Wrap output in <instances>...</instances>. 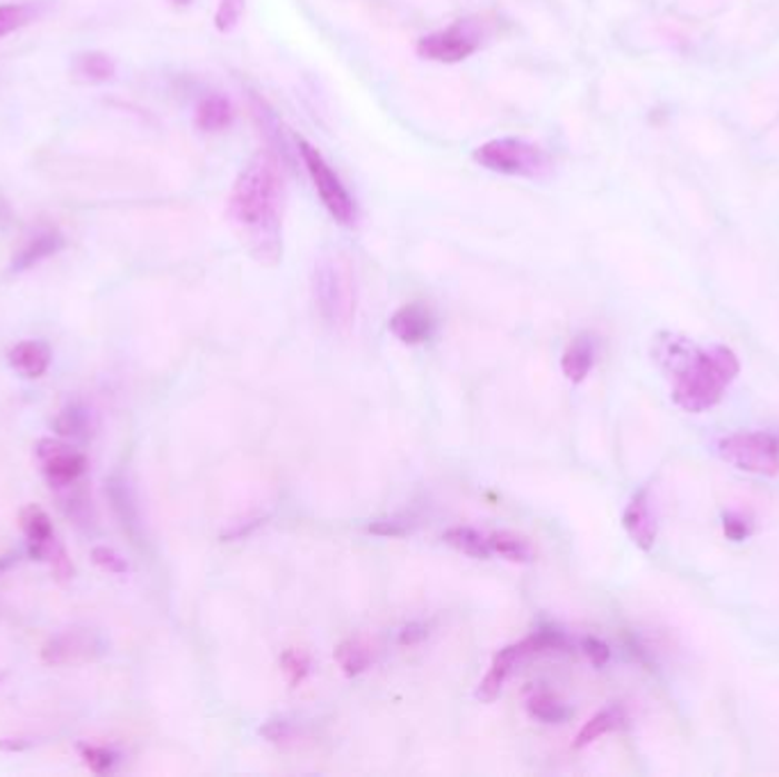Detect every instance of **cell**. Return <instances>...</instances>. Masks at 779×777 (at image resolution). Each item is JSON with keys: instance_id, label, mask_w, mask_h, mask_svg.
<instances>
[{"instance_id": "cell-37", "label": "cell", "mask_w": 779, "mask_h": 777, "mask_svg": "<svg viewBox=\"0 0 779 777\" xmlns=\"http://www.w3.org/2000/svg\"><path fill=\"white\" fill-rule=\"evenodd\" d=\"M722 531L729 540H735V542H741L746 540L750 534H752V527L750 522L743 518V516H737V514H727L725 520H722Z\"/></svg>"}, {"instance_id": "cell-42", "label": "cell", "mask_w": 779, "mask_h": 777, "mask_svg": "<svg viewBox=\"0 0 779 777\" xmlns=\"http://www.w3.org/2000/svg\"><path fill=\"white\" fill-rule=\"evenodd\" d=\"M3 677H6V675H0V681H3Z\"/></svg>"}, {"instance_id": "cell-29", "label": "cell", "mask_w": 779, "mask_h": 777, "mask_svg": "<svg viewBox=\"0 0 779 777\" xmlns=\"http://www.w3.org/2000/svg\"><path fill=\"white\" fill-rule=\"evenodd\" d=\"M525 646L529 650V655L536 653H552V650H568L570 641L568 636L555 627H542L538 631H533L531 636L525 638Z\"/></svg>"}, {"instance_id": "cell-15", "label": "cell", "mask_w": 779, "mask_h": 777, "mask_svg": "<svg viewBox=\"0 0 779 777\" xmlns=\"http://www.w3.org/2000/svg\"><path fill=\"white\" fill-rule=\"evenodd\" d=\"M106 492H108V499H110V505H112V511H114V516L119 518L121 527H123L132 538H137V534H140V514H137L134 497H132V490H130V486L126 484V479H121V477H110L108 484H106Z\"/></svg>"}, {"instance_id": "cell-19", "label": "cell", "mask_w": 779, "mask_h": 777, "mask_svg": "<svg viewBox=\"0 0 779 777\" xmlns=\"http://www.w3.org/2000/svg\"><path fill=\"white\" fill-rule=\"evenodd\" d=\"M490 550L499 557H503L507 561L513 564H531L536 559L533 547L529 545L527 538L511 534V531H495L488 536Z\"/></svg>"}, {"instance_id": "cell-20", "label": "cell", "mask_w": 779, "mask_h": 777, "mask_svg": "<svg viewBox=\"0 0 779 777\" xmlns=\"http://www.w3.org/2000/svg\"><path fill=\"white\" fill-rule=\"evenodd\" d=\"M625 723V711L620 707H609L600 714H595L581 729L575 739V748H586L592 741H598L600 737L613 733L620 725Z\"/></svg>"}, {"instance_id": "cell-33", "label": "cell", "mask_w": 779, "mask_h": 777, "mask_svg": "<svg viewBox=\"0 0 779 777\" xmlns=\"http://www.w3.org/2000/svg\"><path fill=\"white\" fill-rule=\"evenodd\" d=\"M281 666L290 679L292 687H297V684H301L308 673H310V661L303 653H297V650H288L283 657H281Z\"/></svg>"}, {"instance_id": "cell-25", "label": "cell", "mask_w": 779, "mask_h": 777, "mask_svg": "<svg viewBox=\"0 0 779 777\" xmlns=\"http://www.w3.org/2000/svg\"><path fill=\"white\" fill-rule=\"evenodd\" d=\"M19 522L23 529V536L28 538V545H39L49 540L56 531H53V522L41 507L37 505H28L21 509L19 514Z\"/></svg>"}, {"instance_id": "cell-26", "label": "cell", "mask_w": 779, "mask_h": 777, "mask_svg": "<svg viewBox=\"0 0 779 777\" xmlns=\"http://www.w3.org/2000/svg\"><path fill=\"white\" fill-rule=\"evenodd\" d=\"M527 711L531 718L547 723V725H559V723L570 718V709L559 698H555L552 694H545V691L533 694L527 700Z\"/></svg>"}, {"instance_id": "cell-36", "label": "cell", "mask_w": 779, "mask_h": 777, "mask_svg": "<svg viewBox=\"0 0 779 777\" xmlns=\"http://www.w3.org/2000/svg\"><path fill=\"white\" fill-rule=\"evenodd\" d=\"M581 650H583V655H586L595 666H598V668L607 666V661L611 659L609 646H607L605 641H600V638H595V636H586V638H583V641H581Z\"/></svg>"}, {"instance_id": "cell-28", "label": "cell", "mask_w": 779, "mask_h": 777, "mask_svg": "<svg viewBox=\"0 0 779 777\" xmlns=\"http://www.w3.org/2000/svg\"><path fill=\"white\" fill-rule=\"evenodd\" d=\"M78 484V481H76ZM76 484L67 486L69 495L62 497V509L64 514L76 522V525H91L94 522V509H91V499L87 497V492L80 488V490H73ZM62 490V488H60Z\"/></svg>"}, {"instance_id": "cell-31", "label": "cell", "mask_w": 779, "mask_h": 777, "mask_svg": "<svg viewBox=\"0 0 779 777\" xmlns=\"http://www.w3.org/2000/svg\"><path fill=\"white\" fill-rule=\"evenodd\" d=\"M247 0H219L214 12V26L219 32H233L240 26Z\"/></svg>"}, {"instance_id": "cell-7", "label": "cell", "mask_w": 779, "mask_h": 777, "mask_svg": "<svg viewBox=\"0 0 779 777\" xmlns=\"http://www.w3.org/2000/svg\"><path fill=\"white\" fill-rule=\"evenodd\" d=\"M481 49V28L472 19H461L418 41V56L429 62L458 64Z\"/></svg>"}, {"instance_id": "cell-2", "label": "cell", "mask_w": 779, "mask_h": 777, "mask_svg": "<svg viewBox=\"0 0 779 777\" xmlns=\"http://www.w3.org/2000/svg\"><path fill=\"white\" fill-rule=\"evenodd\" d=\"M652 358L672 383V399L686 414H705L720 404L727 386L741 372L737 353L718 345L702 349L677 333H659Z\"/></svg>"}, {"instance_id": "cell-5", "label": "cell", "mask_w": 779, "mask_h": 777, "mask_svg": "<svg viewBox=\"0 0 779 777\" xmlns=\"http://www.w3.org/2000/svg\"><path fill=\"white\" fill-rule=\"evenodd\" d=\"M297 149H299L303 167L312 180V186H314L319 199H322V206L329 210V215L340 226H347V228L356 226L358 206H356L353 197L349 195V190L344 188L340 176L329 165V160L306 140H299Z\"/></svg>"}, {"instance_id": "cell-4", "label": "cell", "mask_w": 779, "mask_h": 777, "mask_svg": "<svg viewBox=\"0 0 779 777\" xmlns=\"http://www.w3.org/2000/svg\"><path fill=\"white\" fill-rule=\"evenodd\" d=\"M472 160L495 173L540 180L552 171V158L522 137H499L472 151Z\"/></svg>"}, {"instance_id": "cell-27", "label": "cell", "mask_w": 779, "mask_h": 777, "mask_svg": "<svg viewBox=\"0 0 779 777\" xmlns=\"http://www.w3.org/2000/svg\"><path fill=\"white\" fill-rule=\"evenodd\" d=\"M37 19V8L32 3H8L0 6V39L30 26Z\"/></svg>"}, {"instance_id": "cell-8", "label": "cell", "mask_w": 779, "mask_h": 777, "mask_svg": "<svg viewBox=\"0 0 779 777\" xmlns=\"http://www.w3.org/2000/svg\"><path fill=\"white\" fill-rule=\"evenodd\" d=\"M108 650L99 631L89 627H69L51 636L41 648L46 666H78L103 657Z\"/></svg>"}, {"instance_id": "cell-18", "label": "cell", "mask_w": 779, "mask_h": 777, "mask_svg": "<svg viewBox=\"0 0 779 777\" xmlns=\"http://www.w3.org/2000/svg\"><path fill=\"white\" fill-rule=\"evenodd\" d=\"M28 555L30 559L34 561H43V564H49L51 566V572L56 575V579L60 584H67L76 577V568L64 550V545L58 540V536L53 534L49 540L46 542H39V545H28Z\"/></svg>"}, {"instance_id": "cell-22", "label": "cell", "mask_w": 779, "mask_h": 777, "mask_svg": "<svg viewBox=\"0 0 779 777\" xmlns=\"http://www.w3.org/2000/svg\"><path fill=\"white\" fill-rule=\"evenodd\" d=\"M451 547H456L458 552H463L468 557H475V559H488L492 555L490 550V542H488V536L479 534L477 529L472 527H451L445 531L442 536Z\"/></svg>"}, {"instance_id": "cell-24", "label": "cell", "mask_w": 779, "mask_h": 777, "mask_svg": "<svg viewBox=\"0 0 779 777\" xmlns=\"http://www.w3.org/2000/svg\"><path fill=\"white\" fill-rule=\"evenodd\" d=\"M336 661L340 664L342 673L349 677H356L360 673H364L372 664V653L370 648L364 646L358 638H349V641L340 644L336 650Z\"/></svg>"}, {"instance_id": "cell-34", "label": "cell", "mask_w": 779, "mask_h": 777, "mask_svg": "<svg viewBox=\"0 0 779 777\" xmlns=\"http://www.w3.org/2000/svg\"><path fill=\"white\" fill-rule=\"evenodd\" d=\"M368 531L370 534H377V536H388V538H401V536H408L412 531V525L406 520V518H379V520H372L368 525Z\"/></svg>"}, {"instance_id": "cell-10", "label": "cell", "mask_w": 779, "mask_h": 777, "mask_svg": "<svg viewBox=\"0 0 779 777\" xmlns=\"http://www.w3.org/2000/svg\"><path fill=\"white\" fill-rule=\"evenodd\" d=\"M622 525L629 534V538L640 547V550H652L657 540V522L650 509V495L648 488L638 490L625 509Z\"/></svg>"}, {"instance_id": "cell-39", "label": "cell", "mask_w": 779, "mask_h": 777, "mask_svg": "<svg viewBox=\"0 0 779 777\" xmlns=\"http://www.w3.org/2000/svg\"><path fill=\"white\" fill-rule=\"evenodd\" d=\"M37 741L30 737H8L0 739V753H26L30 748H34Z\"/></svg>"}, {"instance_id": "cell-30", "label": "cell", "mask_w": 779, "mask_h": 777, "mask_svg": "<svg viewBox=\"0 0 779 777\" xmlns=\"http://www.w3.org/2000/svg\"><path fill=\"white\" fill-rule=\"evenodd\" d=\"M80 750V757L84 759V764L89 766L91 773H108L114 768V764L119 761V755L112 750V748H106V746H78Z\"/></svg>"}, {"instance_id": "cell-6", "label": "cell", "mask_w": 779, "mask_h": 777, "mask_svg": "<svg viewBox=\"0 0 779 777\" xmlns=\"http://www.w3.org/2000/svg\"><path fill=\"white\" fill-rule=\"evenodd\" d=\"M720 459L741 472L775 477L779 475V438L766 431L731 434L718 440Z\"/></svg>"}, {"instance_id": "cell-14", "label": "cell", "mask_w": 779, "mask_h": 777, "mask_svg": "<svg viewBox=\"0 0 779 777\" xmlns=\"http://www.w3.org/2000/svg\"><path fill=\"white\" fill-rule=\"evenodd\" d=\"M10 365L23 379H39L51 365V349L41 340H23L10 349Z\"/></svg>"}, {"instance_id": "cell-16", "label": "cell", "mask_w": 779, "mask_h": 777, "mask_svg": "<svg viewBox=\"0 0 779 777\" xmlns=\"http://www.w3.org/2000/svg\"><path fill=\"white\" fill-rule=\"evenodd\" d=\"M236 119V108L221 94H208L199 101L197 106V128L203 132H221L226 128H231Z\"/></svg>"}, {"instance_id": "cell-41", "label": "cell", "mask_w": 779, "mask_h": 777, "mask_svg": "<svg viewBox=\"0 0 779 777\" xmlns=\"http://www.w3.org/2000/svg\"><path fill=\"white\" fill-rule=\"evenodd\" d=\"M173 3H178V6H188L190 0H173Z\"/></svg>"}, {"instance_id": "cell-21", "label": "cell", "mask_w": 779, "mask_h": 777, "mask_svg": "<svg viewBox=\"0 0 779 777\" xmlns=\"http://www.w3.org/2000/svg\"><path fill=\"white\" fill-rule=\"evenodd\" d=\"M117 73V64L106 53H82L73 60V76L82 82H108Z\"/></svg>"}, {"instance_id": "cell-3", "label": "cell", "mask_w": 779, "mask_h": 777, "mask_svg": "<svg viewBox=\"0 0 779 777\" xmlns=\"http://www.w3.org/2000/svg\"><path fill=\"white\" fill-rule=\"evenodd\" d=\"M312 295L319 315L338 331H347L356 317V273L351 260L340 251L317 258L312 271Z\"/></svg>"}, {"instance_id": "cell-9", "label": "cell", "mask_w": 779, "mask_h": 777, "mask_svg": "<svg viewBox=\"0 0 779 777\" xmlns=\"http://www.w3.org/2000/svg\"><path fill=\"white\" fill-rule=\"evenodd\" d=\"M390 333L403 345H422L436 333V317L420 303L401 306L390 317Z\"/></svg>"}, {"instance_id": "cell-38", "label": "cell", "mask_w": 779, "mask_h": 777, "mask_svg": "<svg viewBox=\"0 0 779 777\" xmlns=\"http://www.w3.org/2000/svg\"><path fill=\"white\" fill-rule=\"evenodd\" d=\"M427 636H429V625L410 622L399 631V644L401 646H416V644H422Z\"/></svg>"}, {"instance_id": "cell-11", "label": "cell", "mask_w": 779, "mask_h": 777, "mask_svg": "<svg viewBox=\"0 0 779 777\" xmlns=\"http://www.w3.org/2000/svg\"><path fill=\"white\" fill-rule=\"evenodd\" d=\"M529 655L525 641L520 644H513V646H507L503 650H499L486 673V677L481 679L479 684V689H477V698L481 703H495L503 689V681L509 679V675L513 673L516 664L520 659H525Z\"/></svg>"}, {"instance_id": "cell-12", "label": "cell", "mask_w": 779, "mask_h": 777, "mask_svg": "<svg viewBox=\"0 0 779 777\" xmlns=\"http://www.w3.org/2000/svg\"><path fill=\"white\" fill-rule=\"evenodd\" d=\"M64 236L58 231V228H43V231L34 233L23 247L21 251L14 256L12 260V271H28L34 265L43 262L46 258H53L64 249Z\"/></svg>"}, {"instance_id": "cell-35", "label": "cell", "mask_w": 779, "mask_h": 777, "mask_svg": "<svg viewBox=\"0 0 779 777\" xmlns=\"http://www.w3.org/2000/svg\"><path fill=\"white\" fill-rule=\"evenodd\" d=\"M260 735L271 741V744H286L292 739L294 735V727L290 720L286 718H273V720H267L262 727H260Z\"/></svg>"}, {"instance_id": "cell-32", "label": "cell", "mask_w": 779, "mask_h": 777, "mask_svg": "<svg viewBox=\"0 0 779 777\" xmlns=\"http://www.w3.org/2000/svg\"><path fill=\"white\" fill-rule=\"evenodd\" d=\"M91 561H94L101 570H106L110 575H126L130 570L128 561L117 550H112V547H106V545L91 547Z\"/></svg>"}, {"instance_id": "cell-13", "label": "cell", "mask_w": 779, "mask_h": 777, "mask_svg": "<svg viewBox=\"0 0 779 777\" xmlns=\"http://www.w3.org/2000/svg\"><path fill=\"white\" fill-rule=\"evenodd\" d=\"M87 456L82 451H76L71 445L49 459L41 461L43 475L49 479L51 488H67L76 481H80V477L87 472Z\"/></svg>"}, {"instance_id": "cell-40", "label": "cell", "mask_w": 779, "mask_h": 777, "mask_svg": "<svg viewBox=\"0 0 779 777\" xmlns=\"http://www.w3.org/2000/svg\"><path fill=\"white\" fill-rule=\"evenodd\" d=\"M14 561H17V557H14V555H6V557H0V575L8 572V570L14 566Z\"/></svg>"}, {"instance_id": "cell-1", "label": "cell", "mask_w": 779, "mask_h": 777, "mask_svg": "<svg viewBox=\"0 0 779 777\" xmlns=\"http://www.w3.org/2000/svg\"><path fill=\"white\" fill-rule=\"evenodd\" d=\"M283 169L269 149H260L238 173L226 201V217L236 236L264 267H277L283 258Z\"/></svg>"}, {"instance_id": "cell-17", "label": "cell", "mask_w": 779, "mask_h": 777, "mask_svg": "<svg viewBox=\"0 0 779 777\" xmlns=\"http://www.w3.org/2000/svg\"><path fill=\"white\" fill-rule=\"evenodd\" d=\"M595 365V340L590 336H577L563 358H561V370L566 375L568 381L572 383H581Z\"/></svg>"}, {"instance_id": "cell-23", "label": "cell", "mask_w": 779, "mask_h": 777, "mask_svg": "<svg viewBox=\"0 0 779 777\" xmlns=\"http://www.w3.org/2000/svg\"><path fill=\"white\" fill-rule=\"evenodd\" d=\"M53 429L64 440H87L89 438V414L80 404L64 406L53 420Z\"/></svg>"}]
</instances>
